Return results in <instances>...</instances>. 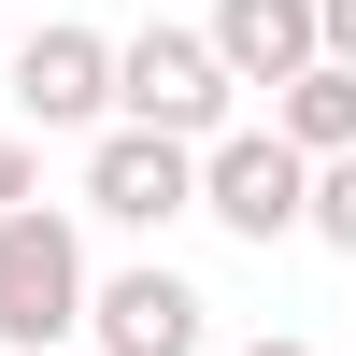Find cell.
<instances>
[{
    "label": "cell",
    "mask_w": 356,
    "mask_h": 356,
    "mask_svg": "<svg viewBox=\"0 0 356 356\" xmlns=\"http://www.w3.org/2000/svg\"><path fill=\"white\" fill-rule=\"evenodd\" d=\"M228 100H243V86L214 72V43H200V29H129V43H114V129H157V143H214L228 129Z\"/></svg>",
    "instance_id": "obj_1"
},
{
    "label": "cell",
    "mask_w": 356,
    "mask_h": 356,
    "mask_svg": "<svg viewBox=\"0 0 356 356\" xmlns=\"http://www.w3.org/2000/svg\"><path fill=\"white\" fill-rule=\"evenodd\" d=\"M86 243H72V214L57 200H29V214H0V342L15 356H72L86 328Z\"/></svg>",
    "instance_id": "obj_2"
},
{
    "label": "cell",
    "mask_w": 356,
    "mask_h": 356,
    "mask_svg": "<svg viewBox=\"0 0 356 356\" xmlns=\"http://www.w3.org/2000/svg\"><path fill=\"white\" fill-rule=\"evenodd\" d=\"M300 200H314V171L285 157L271 129H214L200 143V214H214L228 243H300Z\"/></svg>",
    "instance_id": "obj_3"
},
{
    "label": "cell",
    "mask_w": 356,
    "mask_h": 356,
    "mask_svg": "<svg viewBox=\"0 0 356 356\" xmlns=\"http://www.w3.org/2000/svg\"><path fill=\"white\" fill-rule=\"evenodd\" d=\"M86 214L157 243L171 214H200V157H186V143H157V129H100V143H86Z\"/></svg>",
    "instance_id": "obj_4"
},
{
    "label": "cell",
    "mask_w": 356,
    "mask_h": 356,
    "mask_svg": "<svg viewBox=\"0 0 356 356\" xmlns=\"http://www.w3.org/2000/svg\"><path fill=\"white\" fill-rule=\"evenodd\" d=\"M0 86H15V129H114V43H100V29H72V15L29 29Z\"/></svg>",
    "instance_id": "obj_5"
},
{
    "label": "cell",
    "mask_w": 356,
    "mask_h": 356,
    "mask_svg": "<svg viewBox=\"0 0 356 356\" xmlns=\"http://www.w3.org/2000/svg\"><path fill=\"white\" fill-rule=\"evenodd\" d=\"M200 285L157 271V257H129L114 285H86V356H200Z\"/></svg>",
    "instance_id": "obj_6"
},
{
    "label": "cell",
    "mask_w": 356,
    "mask_h": 356,
    "mask_svg": "<svg viewBox=\"0 0 356 356\" xmlns=\"http://www.w3.org/2000/svg\"><path fill=\"white\" fill-rule=\"evenodd\" d=\"M214 72L228 86H300L314 72V0H214Z\"/></svg>",
    "instance_id": "obj_7"
},
{
    "label": "cell",
    "mask_w": 356,
    "mask_h": 356,
    "mask_svg": "<svg viewBox=\"0 0 356 356\" xmlns=\"http://www.w3.org/2000/svg\"><path fill=\"white\" fill-rule=\"evenodd\" d=\"M271 143L300 171H328V157H356V72H328V57H314L300 86H271Z\"/></svg>",
    "instance_id": "obj_8"
},
{
    "label": "cell",
    "mask_w": 356,
    "mask_h": 356,
    "mask_svg": "<svg viewBox=\"0 0 356 356\" xmlns=\"http://www.w3.org/2000/svg\"><path fill=\"white\" fill-rule=\"evenodd\" d=\"M300 228H314L328 257H356V157H328V171H314V200H300Z\"/></svg>",
    "instance_id": "obj_9"
},
{
    "label": "cell",
    "mask_w": 356,
    "mask_h": 356,
    "mask_svg": "<svg viewBox=\"0 0 356 356\" xmlns=\"http://www.w3.org/2000/svg\"><path fill=\"white\" fill-rule=\"evenodd\" d=\"M29 200H43V143L0 129V214H29Z\"/></svg>",
    "instance_id": "obj_10"
},
{
    "label": "cell",
    "mask_w": 356,
    "mask_h": 356,
    "mask_svg": "<svg viewBox=\"0 0 356 356\" xmlns=\"http://www.w3.org/2000/svg\"><path fill=\"white\" fill-rule=\"evenodd\" d=\"M314 57H328V72H356V0H314Z\"/></svg>",
    "instance_id": "obj_11"
},
{
    "label": "cell",
    "mask_w": 356,
    "mask_h": 356,
    "mask_svg": "<svg viewBox=\"0 0 356 356\" xmlns=\"http://www.w3.org/2000/svg\"><path fill=\"white\" fill-rule=\"evenodd\" d=\"M243 356H314V342H243Z\"/></svg>",
    "instance_id": "obj_12"
}]
</instances>
